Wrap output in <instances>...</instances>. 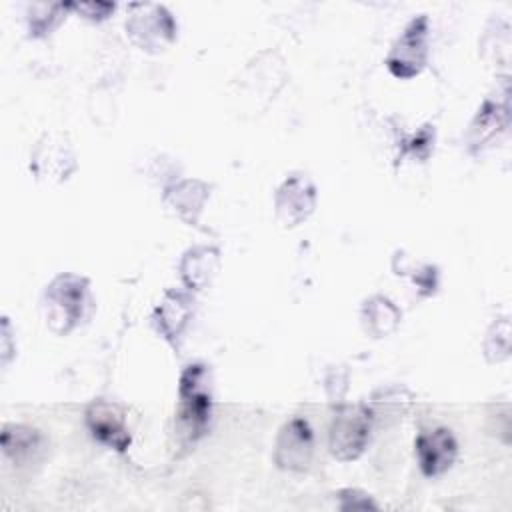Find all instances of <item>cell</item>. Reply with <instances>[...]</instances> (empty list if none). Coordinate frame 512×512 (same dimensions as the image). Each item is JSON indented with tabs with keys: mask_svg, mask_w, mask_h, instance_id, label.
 <instances>
[{
	"mask_svg": "<svg viewBox=\"0 0 512 512\" xmlns=\"http://www.w3.org/2000/svg\"><path fill=\"white\" fill-rule=\"evenodd\" d=\"M210 196L208 186L200 180H184L180 184H174L164 194V204L184 222L196 224L198 214L202 212V206L206 198Z\"/></svg>",
	"mask_w": 512,
	"mask_h": 512,
	"instance_id": "cell-12",
	"label": "cell"
},
{
	"mask_svg": "<svg viewBox=\"0 0 512 512\" xmlns=\"http://www.w3.org/2000/svg\"><path fill=\"white\" fill-rule=\"evenodd\" d=\"M314 452V436L306 420L292 418L286 422L276 440L274 460L280 468L302 472L310 466Z\"/></svg>",
	"mask_w": 512,
	"mask_h": 512,
	"instance_id": "cell-8",
	"label": "cell"
},
{
	"mask_svg": "<svg viewBox=\"0 0 512 512\" xmlns=\"http://www.w3.org/2000/svg\"><path fill=\"white\" fill-rule=\"evenodd\" d=\"M218 270V250L208 246L192 248L184 254L180 264L182 280L188 288L202 290L206 284H210V278Z\"/></svg>",
	"mask_w": 512,
	"mask_h": 512,
	"instance_id": "cell-13",
	"label": "cell"
},
{
	"mask_svg": "<svg viewBox=\"0 0 512 512\" xmlns=\"http://www.w3.org/2000/svg\"><path fill=\"white\" fill-rule=\"evenodd\" d=\"M126 20V32L136 46L148 52L164 50L176 36V24L168 10L158 4H136Z\"/></svg>",
	"mask_w": 512,
	"mask_h": 512,
	"instance_id": "cell-4",
	"label": "cell"
},
{
	"mask_svg": "<svg viewBox=\"0 0 512 512\" xmlns=\"http://www.w3.org/2000/svg\"><path fill=\"white\" fill-rule=\"evenodd\" d=\"M158 314V328L168 340H174L182 334L188 318L192 314L190 300L182 292H168L162 304L156 310Z\"/></svg>",
	"mask_w": 512,
	"mask_h": 512,
	"instance_id": "cell-14",
	"label": "cell"
},
{
	"mask_svg": "<svg viewBox=\"0 0 512 512\" xmlns=\"http://www.w3.org/2000/svg\"><path fill=\"white\" fill-rule=\"evenodd\" d=\"M76 168V156L64 132H46L30 160V170L36 174L38 180L46 182H62L66 180Z\"/></svg>",
	"mask_w": 512,
	"mask_h": 512,
	"instance_id": "cell-6",
	"label": "cell"
},
{
	"mask_svg": "<svg viewBox=\"0 0 512 512\" xmlns=\"http://www.w3.org/2000/svg\"><path fill=\"white\" fill-rule=\"evenodd\" d=\"M426 38H428V18L418 16L414 18L402 32V36L396 40L392 46L386 66L396 78H412L422 72L426 66L428 58V48H426Z\"/></svg>",
	"mask_w": 512,
	"mask_h": 512,
	"instance_id": "cell-5",
	"label": "cell"
},
{
	"mask_svg": "<svg viewBox=\"0 0 512 512\" xmlns=\"http://www.w3.org/2000/svg\"><path fill=\"white\" fill-rule=\"evenodd\" d=\"M78 12H84L92 20H102L108 16L110 10H114V4L110 2H88V4H70Z\"/></svg>",
	"mask_w": 512,
	"mask_h": 512,
	"instance_id": "cell-16",
	"label": "cell"
},
{
	"mask_svg": "<svg viewBox=\"0 0 512 512\" xmlns=\"http://www.w3.org/2000/svg\"><path fill=\"white\" fill-rule=\"evenodd\" d=\"M204 376V368L194 364L188 366L180 378L178 424L188 442H194L204 432L210 418V394L206 390Z\"/></svg>",
	"mask_w": 512,
	"mask_h": 512,
	"instance_id": "cell-2",
	"label": "cell"
},
{
	"mask_svg": "<svg viewBox=\"0 0 512 512\" xmlns=\"http://www.w3.org/2000/svg\"><path fill=\"white\" fill-rule=\"evenodd\" d=\"M362 316H364L366 330L370 334H374V338L390 334L398 326V320H400L398 310L392 306L390 300H386L382 296H374L372 300H368Z\"/></svg>",
	"mask_w": 512,
	"mask_h": 512,
	"instance_id": "cell-15",
	"label": "cell"
},
{
	"mask_svg": "<svg viewBox=\"0 0 512 512\" xmlns=\"http://www.w3.org/2000/svg\"><path fill=\"white\" fill-rule=\"evenodd\" d=\"M370 410L364 406H340L330 424V452L334 458L356 460L370 438Z\"/></svg>",
	"mask_w": 512,
	"mask_h": 512,
	"instance_id": "cell-3",
	"label": "cell"
},
{
	"mask_svg": "<svg viewBox=\"0 0 512 512\" xmlns=\"http://www.w3.org/2000/svg\"><path fill=\"white\" fill-rule=\"evenodd\" d=\"M86 424L98 442L114 450L124 452L130 446V432L124 420V412L116 404L106 400L92 402L86 410Z\"/></svg>",
	"mask_w": 512,
	"mask_h": 512,
	"instance_id": "cell-9",
	"label": "cell"
},
{
	"mask_svg": "<svg viewBox=\"0 0 512 512\" xmlns=\"http://www.w3.org/2000/svg\"><path fill=\"white\" fill-rule=\"evenodd\" d=\"M2 452L16 466L36 464L44 454V438L36 428L24 424H8L0 436Z\"/></svg>",
	"mask_w": 512,
	"mask_h": 512,
	"instance_id": "cell-11",
	"label": "cell"
},
{
	"mask_svg": "<svg viewBox=\"0 0 512 512\" xmlns=\"http://www.w3.org/2000/svg\"><path fill=\"white\" fill-rule=\"evenodd\" d=\"M90 306L88 280L76 274L56 276L42 294V314L46 326L56 334L72 332Z\"/></svg>",
	"mask_w": 512,
	"mask_h": 512,
	"instance_id": "cell-1",
	"label": "cell"
},
{
	"mask_svg": "<svg viewBox=\"0 0 512 512\" xmlns=\"http://www.w3.org/2000/svg\"><path fill=\"white\" fill-rule=\"evenodd\" d=\"M416 458L424 476L434 478L444 474L456 460L458 444L448 428H436L416 438Z\"/></svg>",
	"mask_w": 512,
	"mask_h": 512,
	"instance_id": "cell-10",
	"label": "cell"
},
{
	"mask_svg": "<svg viewBox=\"0 0 512 512\" xmlns=\"http://www.w3.org/2000/svg\"><path fill=\"white\" fill-rule=\"evenodd\" d=\"M316 206V188L306 174L288 176L274 196L276 218L284 228H294L304 222Z\"/></svg>",
	"mask_w": 512,
	"mask_h": 512,
	"instance_id": "cell-7",
	"label": "cell"
}]
</instances>
